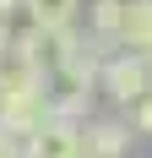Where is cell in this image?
Returning <instances> with one entry per match:
<instances>
[{"label":"cell","instance_id":"9","mask_svg":"<svg viewBox=\"0 0 152 158\" xmlns=\"http://www.w3.org/2000/svg\"><path fill=\"white\" fill-rule=\"evenodd\" d=\"M22 11V0H0V16H16Z\"/></svg>","mask_w":152,"mask_h":158},{"label":"cell","instance_id":"2","mask_svg":"<svg viewBox=\"0 0 152 158\" xmlns=\"http://www.w3.org/2000/svg\"><path fill=\"white\" fill-rule=\"evenodd\" d=\"M82 153H87L82 120H54L49 114L44 126L27 136V158H82Z\"/></svg>","mask_w":152,"mask_h":158},{"label":"cell","instance_id":"4","mask_svg":"<svg viewBox=\"0 0 152 158\" xmlns=\"http://www.w3.org/2000/svg\"><path fill=\"white\" fill-rule=\"evenodd\" d=\"M120 49L152 60V0H120Z\"/></svg>","mask_w":152,"mask_h":158},{"label":"cell","instance_id":"1","mask_svg":"<svg viewBox=\"0 0 152 158\" xmlns=\"http://www.w3.org/2000/svg\"><path fill=\"white\" fill-rule=\"evenodd\" d=\"M98 93L114 104V109H130L141 93H152V65L136 49H109L103 65H98Z\"/></svg>","mask_w":152,"mask_h":158},{"label":"cell","instance_id":"6","mask_svg":"<svg viewBox=\"0 0 152 158\" xmlns=\"http://www.w3.org/2000/svg\"><path fill=\"white\" fill-rule=\"evenodd\" d=\"M125 114H130V131L152 142V93H141V98H136V104H130Z\"/></svg>","mask_w":152,"mask_h":158},{"label":"cell","instance_id":"5","mask_svg":"<svg viewBox=\"0 0 152 158\" xmlns=\"http://www.w3.org/2000/svg\"><path fill=\"white\" fill-rule=\"evenodd\" d=\"M22 22L27 27H71V22H82V0H22Z\"/></svg>","mask_w":152,"mask_h":158},{"label":"cell","instance_id":"10","mask_svg":"<svg viewBox=\"0 0 152 158\" xmlns=\"http://www.w3.org/2000/svg\"><path fill=\"white\" fill-rule=\"evenodd\" d=\"M82 158H130V153H92V147H87Z\"/></svg>","mask_w":152,"mask_h":158},{"label":"cell","instance_id":"8","mask_svg":"<svg viewBox=\"0 0 152 158\" xmlns=\"http://www.w3.org/2000/svg\"><path fill=\"white\" fill-rule=\"evenodd\" d=\"M6 44H11V16H0V55H6Z\"/></svg>","mask_w":152,"mask_h":158},{"label":"cell","instance_id":"7","mask_svg":"<svg viewBox=\"0 0 152 158\" xmlns=\"http://www.w3.org/2000/svg\"><path fill=\"white\" fill-rule=\"evenodd\" d=\"M0 158H27V131L0 126Z\"/></svg>","mask_w":152,"mask_h":158},{"label":"cell","instance_id":"3","mask_svg":"<svg viewBox=\"0 0 152 158\" xmlns=\"http://www.w3.org/2000/svg\"><path fill=\"white\" fill-rule=\"evenodd\" d=\"M82 136H87V147L92 153H130V147L141 142L136 131H130V114H87L82 120Z\"/></svg>","mask_w":152,"mask_h":158}]
</instances>
